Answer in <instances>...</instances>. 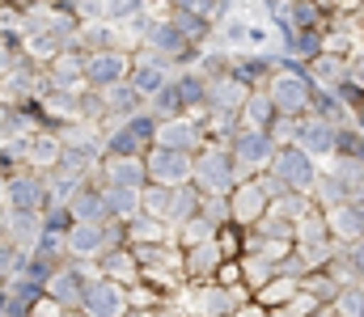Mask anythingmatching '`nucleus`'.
Masks as SVG:
<instances>
[{"mask_svg": "<svg viewBox=\"0 0 364 317\" xmlns=\"http://www.w3.org/2000/svg\"><path fill=\"white\" fill-rule=\"evenodd\" d=\"M195 182H199L203 195H233L237 182H242V169H237L233 148L208 140V144L195 152Z\"/></svg>", "mask_w": 364, "mask_h": 317, "instance_id": "1", "label": "nucleus"}, {"mask_svg": "<svg viewBox=\"0 0 364 317\" xmlns=\"http://www.w3.org/2000/svg\"><path fill=\"white\" fill-rule=\"evenodd\" d=\"M272 174L288 187V191L314 195L318 178H322V165H318V157L305 152L301 144H279V152H275V161H272Z\"/></svg>", "mask_w": 364, "mask_h": 317, "instance_id": "2", "label": "nucleus"}, {"mask_svg": "<svg viewBox=\"0 0 364 317\" xmlns=\"http://www.w3.org/2000/svg\"><path fill=\"white\" fill-rule=\"evenodd\" d=\"M233 157H237V169H242V178H259V174H267L275 161V152H279V144H275L272 131H255V127H242L237 135H233Z\"/></svg>", "mask_w": 364, "mask_h": 317, "instance_id": "3", "label": "nucleus"}, {"mask_svg": "<svg viewBox=\"0 0 364 317\" xmlns=\"http://www.w3.org/2000/svg\"><path fill=\"white\" fill-rule=\"evenodd\" d=\"M4 208H26V211H47L51 208V191H47V174L34 165H21L17 174L4 178Z\"/></svg>", "mask_w": 364, "mask_h": 317, "instance_id": "4", "label": "nucleus"}, {"mask_svg": "<svg viewBox=\"0 0 364 317\" xmlns=\"http://www.w3.org/2000/svg\"><path fill=\"white\" fill-rule=\"evenodd\" d=\"M144 165H149V182H166V187H182L195 178V152H182L170 144H153L144 152Z\"/></svg>", "mask_w": 364, "mask_h": 317, "instance_id": "5", "label": "nucleus"}, {"mask_svg": "<svg viewBox=\"0 0 364 317\" xmlns=\"http://www.w3.org/2000/svg\"><path fill=\"white\" fill-rule=\"evenodd\" d=\"M174 77H178V68H174L166 55H157L153 47H136V68H132V77H127V81L140 89V98H144V102H153V98H157Z\"/></svg>", "mask_w": 364, "mask_h": 317, "instance_id": "6", "label": "nucleus"}, {"mask_svg": "<svg viewBox=\"0 0 364 317\" xmlns=\"http://www.w3.org/2000/svg\"><path fill=\"white\" fill-rule=\"evenodd\" d=\"M81 309L90 317H127L132 313V288L119 284V279H110V275H93Z\"/></svg>", "mask_w": 364, "mask_h": 317, "instance_id": "7", "label": "nucleus"}, {"mask_svg": "<svg viewBox=\"0 0 364 317\" xmlns=\"http://www.w3.org/2000/svg\"><path fill=\"white\" fill-rule=\"evenodd\" d=\"M136 68V51L127 47H110V51H90V68H85V85L90 89H110L119 81H127Z\"/></svg>", "mask_w": 364, "mask_h": 317, "instance_id": "8", "label": "nucleus"}, {"mask_svg": "<svg viewBox=\"0 0 364 317\" xmlns=\"http://www.w3.org/2000/svg\"><path fill=\"white\" fill-rule=\"evenodd\" d=\"M85 68H90V51H85V47L60 51V55L47 64L38 94H47V89H85Z\"/></svg>", "mask_w": 364, "mask_h": 317, "instance_id": "9", "label": "nucleus"}, {"mask_svg": "<svg viewBox=\"0 0 364 317\" xmlns=\"http://www.w3.org/2000/svg\"><path fill=\"white\" fill-rule=\"evenodd\" d=\"M267 211H272V191L263 187V178H242L233 191V224L255 228Z\"/></svg>", "mask_w": 364, "mask_h": 317, "instance_id": "10", "label": "nucleus"}, {"mask_svg": "<svg viewBox=\"0 0 364 317\" xmlns=\"http://www.w3.org/2000/svg\"><path fill=\"white\" fill-rule=\"evenodd\" d=\"M339 127L343 123H331V118H322V114H301V131H296V144L305 148V152H314L318 161L322 157H335L339 152Z\"/></svg>", "mask_w": 364, "mask_h": 317, "instance_id": "11", "label": "nucleus"}, {"mask_svg": "<svg viewBox=\"0 0 364 317\" xmlns=\"http://www.w3.org/2000/svg\"><path fill=\"white\" fill-rule=\"evenodd\" d=\"M47 296V284L34 279V275H17L4 284L0 292V317H30L38 309V301Z\"/></svg>", "mask_w": 364, "mask_h": 317, "instance_id": "12", "label": "nucleus"}, {"mask_svg": "<svg viewBox=\"0 0 364 317\" xmlns=\"http://www.w3.org/2000/svg\"><path fill=\"white\" fill-rule=\"evenodd\" d=\"M157 144H170V148H182V152H199V148L208 144L203 114H174V118H161Z\"/></svg>", "mask_w": 364, "mask_h": 317, "instance_id": "13", "label": "nucleus"}, {"mask_svg": "<svg viewBox=\"0 0 364 317\" xmlns=\"http://www.w3.org/2000/svg\"><path fill=\"white\" fill-rule=\"evenodd\" d=\"M233 72L246 85L267 89V81L279 72V47H267V51H233Z\"/></svg>", "mask_w": 364, "mask_h": 317, "instance_id": "14", "label": "nucleus"}, {"mask_svg": "<svg viewBox=\"0 0 364 317\" xmlns=\"http://www.w3.org/2000/svg\"><path fill=\"white\" fill-rule=\"evenodd\" d=\"M64 241H68V262H97L110 250L106 224H85V220H77Z\"/></svg>", "mask_w": 364, "mask_h": 317, "instance_id": "15", "label": "nucleus"}, {"mask_svg": "<svg viewBox=\"0 0 364 317\" xmlns=\"http://www.w3.org/2000/svg\"><path fill=\"white\" fill-rule=\"evenodd\" d=\"M43 233H47V224H43V211L4 208V228H0V237H4V241H13V245H26V250H34Z\"/></svg>", "mask_w": 364, "mask_h": 317, "instance_id": "16", "label": "nucleus"}, {"mask_svg": "<svg viewBox=\"0 0 364 317\" xmlns=\"http://www.w3.org/2000/svg\"><path fill=\"white\" fill-rule=\"evenodd\" d=\"M97 178L110 182V187H136V191H144L149 187V165H144V157H102Z\"/></svg>", "mask_w": 364, "mask_h": 317, "instance_id": "17", "label": "nucleus"}, {"mask_svg": "<svg viewBox=\"0 0 364 317\" xmlns=\"http://www.w3.org/2000/svg\"><path fill=\"white\" fill-rule=\"evenodd\" d=\"M255 94V85H246L237 72H225L220 81H212V94H208V110H229V114H242L246 98Z\"/></svg>", "mask_w": 364, "mask_h": 317, "instance_id": "18", "label": "nucleus"}, {"mask_svg": "<svg viewBox=\"0 0 364 317\" xmlns=\"http://www.w3.org/2000/svg\"><path fill=\"white\" fill-rule=\"evenodd\" d=\"M68 208L77 211V220H85V224H106V220H110V204H106V187H102V178H90V182L73 195Z\"/></svg>", "mask_w": 364, "mask_h": 317, "instance_id": "19", "label": "nucleus"}, {"mask_svg": "<svg viewBox=\"0 0 364 317\" xmlns=\"http://www.w3.org/2000/svg\"><path fill=\"white\" fill-rule=\"evenodd\" d=\"M102 102H106V127H110V123H123V118H132L136 110H144V106H149L132 81H119V85L102 89Z\"/></svg>", "mask_w": 364, "mask_h": 317, "instance_id": "20", "label": "nucleus"}, {"mask_svg": "<svg viewBox=\"0 0 364 317\" xmlns=\"http://www.w3.org/2000/svg\"><path fill=\"white\" fill-rule=\"evenodd\" d=\"M97 267H102V275H110V279H119V284H140V275H144V267H140V258H136V250L132 245H114V250H106L102 258H97Z\"/></svg>", "mask_w": 364, "mask_h": 317, "instance_id": "21", "label": "nucleus"}, {"mask_svg": "<svg viewBox=\"0 0 364 317\" xmlns=\"http://www.w3.org/2000/svg\"><path fill=\"white\" fill-rule=\"evenodd\" d=\"M250 30H255V17L246 13H229L225 21H216V38L212 47H225V51H250Z\"/></svg>", "mask_w": 364, "mask_h": 317, "instance_id": "22", "label": "nucleus"}, {"mask_svg": "<svg viewBox=\"0 0 364 317\" xmlns=\"http://www.w3.org/2000/svg\"><path fill=\"white\" fill-rule=\"evenodd\" d=\"M225 258H229V254L220 250L216 237L203 241V245H191V250H186V275H191V279H216V271H220Z\"/></svg>", "mask_w": 364, "mask_h": 317, "instance_id": "23", "label": "nucleus"}, {"mask_svg": "<svg viewBox=\"0 0 364 317\" xmlns=\"http://www.w3.org/2000/svg\"><path fill=\"white\" fill-rule=\"evenodd\" d=\"M331 216V233H335V241H356L364 237V204L360 199H352V204H339V208H326Z\"/></svg>", "mask_w": 364, "mask_h": 317, "instance_id": "24", "label": "nucleus"}, {"mask_svg": "<svg viewBox=\"0 0 364 317\" xmlns=\"http://www.w3.org/2000/svg\"><path fill=\"white\" fill-rule=\"evenodd\" d=\"M279 47H284V55H292V60H301L305 68L326 51V30H296V34H288V38H279Z\"/></svg>", "mask_w": 364, "mask_h": 317, "instance_id": "25", "label": "nucleus"}, {"mask_svg": "<svg viewBox=\"0 0 364 317\" xmlns=\"http://www.w3.org/2000/svg\"><path fill=\"white\" fill-rule=\"evenodd\" d=\"M242 127H255V131H267L275 118H279V106L272 102V94L267 89H255L250 98H246V106H242Z\"/></svg>", "mask_w": 364, "mask_h": 317, "instance_id": "26", "label": "nucleus"}, {"mask_svg": "<svg viewBox=\"0 0 364 317\" xmlns=\"http://www.w3.org/2000/svg\"><path fill=\"white\" fill-rule=\"evenodd\" d=\"M322 241H335V233H331V216H326V208L314 204V208L296 220V245H322Z\"/></svg>", "mask_w": 364, "mask_h": 317, "instance_id": "27", "label": "nucleus"}, {"mask_svg": "<svg viewBox=\"0 0 364 317\" xmlns=\"http://www.w3.org/2000/svg\"><path fill=\"white\" fill-rule=\"evenodd\" d=\"M309 77H314V85H322V89H339V85L348 81V55L322 51V55L309 64Z\"/></svg>", "mask_w": 364, "mask_h": 317, "instance_id": "28", "label": "nucleus"}, {"mask_svg": "<svg viewBox=\"0 0 364 317\" xmlns=\"http://www.w3.org/2000/svg\"><path fill=\"white\" fill-rule=\"evenodd\" d=\"M60 157H64V140H60V131H34L30 165L47 174V169H55V165H60Z\"/></svg>", "mask_w": 364, "mask_h": 317, "instance_id": "29", "label": "nucleus"}, {"mask_svg": "<svg viewBox=\"0 0 364 317\" xmlns=\"http://www.w3.org/2000/svg\"><path fill=\"white\" fill-rule=\"evenodd\" d=\"M102 187H106L110 216H119V220H136V216L144 211V191H136V187H110V182H102Z\"/></svg>", "mask_w": 364, "mask_h": 317, "instance_id": "30", "label": "nucleus"}, {"mask_svg": "<svg viewBox=\"0 0 364 317\" xmlns=\"http://www.w3.org/2000/svg\"><path fill=\"white\" fill-rule=\"evenodd\" d=\"M85 182H90V178H81V174H73V169H64V165L47 169V191H51V204H73V195H77Z\"/></svg>", "mask_w": 364, "mask_h": 317, "instance_id": "31", "label": "nucleus"}, {"mask_svg": "<svg viewBox=\"0 0 364 317\" xmlns=\"http://www.w3.org/2000/svg\"><path fill=\"white\" fill-rule=\"evenodd\" d=\"M296 292H301V279L279 271V275H275L263 292H255V301H263L267 309H284V305H292V296H296Z\"/></svg>", "mask_w": 364, "mask_h": 317, "instance_id": "32", "label": "nucleus"}, {"mask_svg": "<svg viewBox=\"0 0 364 317\" xmlns=\"http://www.w3.org/2000/svg\"><path fill=\"white\" fill-rule=\"evenodd\" d=\"M216 233H220V224H212V220L199 211L195 220H186V224H178V228H174V241H178L182 250H191V245H203V241H212Z\"/></svg>", "mask_w": 364, "mask_h": 317, "instance_id": "33", "label": "nucleus"}, {"mask_svg": "<svg viewBox=\"0 0 364 317\" xmlns=\"http://www.w3.org/2000/svg\"><path fill=\"white\" fill-rule=\"evenodd\" d=\"M242 271H246V284L255 292H263L275 275H279V267H275L272 258H263V254H242Z\"/></svg>", "mask_w": 364, "mask_h": 317, "instance_id": "34", "label": "nucleus"}, {"mask_svg": "<svg viewBox=\"0 0 364 317\" xmlns=\"http://www.w3.org/2000/svg\"><path fill=\"white\" fill-rule=\"evenodd\" d=\"M30 254H34V250H26V245H13V241H4V245H0V279L9 284V279L26 275V271H30Z\"/></svg>", "mask_w": 364, "mask_h": 317, "instance_id": "35", "label": "nucleus"}, {"mask_svg": "<svg viewBox=\"0 0 364 317\" xmlns=\"http://www.w3.org/2000/svg\"><path fill=\"white\" fill-rule=\"evenodd\" d=\"M314 114H322V118H331V123H352V110L348 102L335 94V89H314Z\"/></svg>", "mask_w": 364, "mask_h": 317, "instance_id": "36", "label": "nucleus"}, {"mask_svg": "<svg viewBox=\"0 0 364 317\" xmlns=\"http://www.w3.org/2000/svg\"><path fill=\"white\" fill-rule=\"evenodd\" d=\"M174 195H178V187L149 182V187H144V211H149V216H161V220H170V211H174Z\"/></svg>", "mask_w": 364, "mask_h": 317, "instance_id": "37", "label": "nucleus"}, {"mask_svg": "<svg viewBox=\"0 0 364 317\" xmlns=\"http://www.w3.org/2000/svg\"><path fill=\"white\" fill-rule=\"evenodd\" d=\"M64 262H68L64 254H51V250H34V254H30V271H26V275H34V279L51 284V275H55Z\"/></svg>", "mask_w": 364, "mask_h": 317, "instance_id": "38", "label": "nucleus"}, {"mask_svg": "<svg viewBox=\"0 0 364 317\" xmlns=\"http://www.w3.org/2000/svg\"><path fill=\"white\" fill-rule=\"evenodd\" d=\"M335 157H352V161L364 165V131L356 123H343V127H339V152H335Z\"/></svg>", "mask_w": 364, "mask_h": 317, "instance_id": "39", "label": "nucleus"}, {"mask_svg": "<svg viewBox=\"0 0 364 317\" xmlns=\"http://www.w3.org/2000/svg\"><path fill=\"white\" fill-rule=\"evenodd\" d=\"M216 241H220V250H225L229 258H242V254H246V228H242V224H220Z\"/></svg>", "mask_w": 364, "mask_h": 317, "instance_id": "40", "label": "nucleus"}, {"mask_svg": "<svg viewBox=\"0 0 364 317\" xmlns=\"http://www.w3.org/2000/svg\"><path fill=\"white\" fill-rule=\"evenodd\" d=\"M335 309L343 317H364V284H348V288L335 296Z\"/></svg>", "mask_w": 364, "mask_h": 317, "instance_id": "41", "label": "nucleus"}, {"mask_svg": "<svg viewBox=\"0 0 364 317\" xmlns=\"http://www.w3.org/2000/svg\"><path fill=\"white\" fill-rule=\"evenodd\" d=\"M203 216L212 224H233V195H203Z\"/></svg>", "mask_w": 364, "mask_h": 317, "instance_id": "42", "label": "nucleus"}, {"mask_svg": "<svg viewBox=\"0 0 364 317\" xmlns=\"http://www.w3.org/2000/svg\"><path fill=\"white\" fill-rule=\"evenodd\" d=\"M275 135V144H296V131H301V114H279L272 127H267Z\"/></svg>", "mask_w": 364, "mask_h": 317, "instance_id": "43", "label": "nucleus"}, {"mask_svg": "<svg viewBox=\"0 0 364 317\" xmlns=\"http://www.w3.org/2000/svg\"><path fill=\"white\" fill-rule=\"evenodd\" d=\"M220 284H246V271H242V258H225L220 271H216Z\"/></svg>", "mask_w": 364, "mask_h": 317, "instance_id": "44", "label": "nucleus"}, {"mask_svg": "<svg viewBox=\"0 0 364 317\" xmlns=\"http://www.w3.org/2000/svg\"><path fill=\"white\" fill-rule=\"evenodd\" d=\"M343 254H348V262L356 267V279L364 284V237H356V241H348V245H343Z\"/></svg>", "mask_w": 364, "mask_h": 317, "instance_id": "45", "label": "nucleus"}, {"mask_svg": "<svg viewBox=\"0 0 364 317\" xmlns=\"http://www.w3.org/2000/svg\"><path fill=\"white\" fill-rule=\"evenodd\" d=\"M348 81H356V85L364 89V47L348 55Z\"/></svg>", "mask_w": 364, "mask_h": 317, "instance_id": "46", "label": "nucleus"}, {"mask_svg": "<svg viewBox=\"0 0 364 317\" xmlns=\"http://www.w3.org/2000/svg\"><path fill=\"white\" fill-rule=\"evenodd\" d=\"M237 317H275V309H267L263 301H250V305H242V309H237Z\"/></svg>", "mask_w": 364, "mask_h": 317, "instance_id": "47", "label": "nucleus"}, {"mask_svg": "<svg viewBox=\"0 0 364 317\" xmlns=\"http://www.w3.org/2000/svg\"><path fill=\"white\" fill-rule=\"evenodd\" d=\"M309 317H343V313H339L335 305H322V309H314V313H309Z\"/></svg>", "mask_w": 364, "mask_h": 317, "instance_id": "48", "label": "nucleus"}, {"mask_svg": "<svg viewBox=\"0 0 364 317\" xmlns=\"http://www.w3.org/2000/svg\"><path fill=\"white\" fill-rule=\"evenodd\" d=\"M352 123H356V127H360V131H364V102L356 106V110H352Z\"/></svg>", "mask_w": 364, "mask_h": 317, "instance_id": "49", "label": "nucleus"}, {"mask_svg": "<svg viewBox=\"0 0 364 317\" xmlns=\"http://www.w3.org/2000/svg\"><path fill=\"white\" fill-rule=\"evenodd\" d=\"M9 4H17V9H30V4H38V0H9Z\"/></svg>", "mask_w": 364, "mask_h": 317, "instance_id": "50", "label": "nucleus"}, {"mask_svg": "<svg viewBox=\"0 0 364 317\" xmlns=\"http://www.w3.org/2000/svg\"><path fill=\"white\" fill-rule=\"evenodd\" d=\"M64 317H90V313H85V309H68Z\"/></svg>", "mask_w": 364, "mask_h": 317, "instance_id": "51", "label": "nucleus"}, {"mask_svg": "<svg viewBox=\"0 0 364 317\" xmlns=\"http://www.w3.org/2000/svg\"><path fill=\"white\" fill-rule=\"evenodd\" d=\"M356 17H360V21H364V4H360V13H356Z\"/></svg>", "mask_w": 364, "mask_h": 317, "instance_id": "52", "label": "nucleus"}]
</instances>
